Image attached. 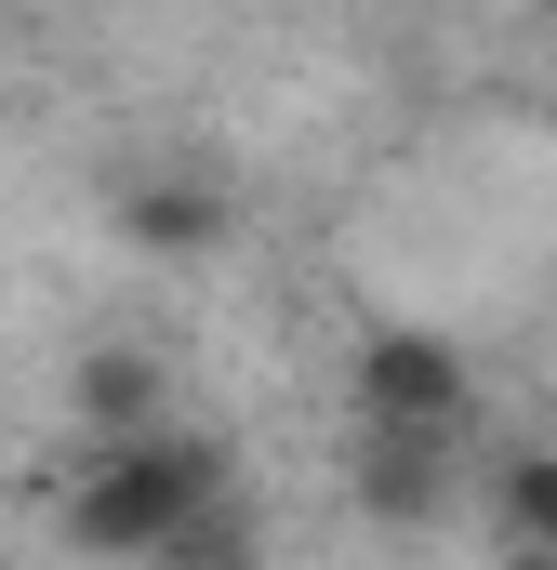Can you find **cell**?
<instances>
[{
  "label": "cell",
  "instance_id": "cell-4",
  "mask_svg": "<svg viewBox=\"0 0 557 570\" xmlns=\"http://www.w3.org/2000/svg\"><path fill=\"white\" fill-rule=\"evenodd\" d=\"M107 226L134 239L146 266H199V253H226V239H240V199H226L213 173H134V186L107 199Z\"/></svg>",
  "mask_w": 557,
  "mask_h": 570
},
{
  "label": "cell",
  "instance_id": "cell-7",
  "mask_svg": "<svg viewBox=\"0 0 557 570\" xmlns=\"http://www.w3.org/2000/svg\"><path fill=\"white\" fill-rule=\"evenodd\" d=\"M146 570H266V531H253V504L226 491V504H199V518H186Z\"/></svg>",
  "mask_w": 557,
  "mask_h": 570
},
{
  "label": "cell",
  "instance_id": "cell-6",
  "mask_svg": "<svg viewBox=\"0 0 557 570\" xmlns=\"http://www.w3.org/2000/svg\"><path fill=\"white\" fill-rule=\"evenodd\" d=\"M478 518H491V544H557V451H491Z\"/></svg>",
  "mask_w": 557,
  "mask_h": 570
},
{
  "label": "cell",
  "instance_id": "cell-8",
  "mask_svg": "<svg viewBox=\"0 0 557 570\" xmlns=\"http://www.w3.org/2000/svg\"><path fill=\"white\" fill-rule=\"evenodd\" d=\"M491 570H557V544H491Z\"/></svg>",
  "mask_w": 557,
  "mask_h": 570
},
{
  "label": "cell",
  "instance_id": "cell-3",
  "mask_svg": "<svg viewBox=\"0 0 557 570\" xmlns=\"http://www.w3.org/2000/svg\"><path fill=\"white\" fill-rule=\"evenodd\" d=\"M465 491V451L451 438H412V425H345V504L372 531H438Z\"/></svg>",
  "mask_w": 557,
  "mask_h": 570
},
{
  "label": "cell",
  "instance_id": "cell-5",
  "mask_svg": "<svg viewBox=\"0 0 557 570\" xmlns=\"http://www.w3.org/2000/svg\"><path fill=\"white\" fill-rule=\"evenodd\" d=\"M67 425L94 438V451L173 425V358H159V345H80V358H67Z\"/></svg>",
  "mask_w": 557,
  "mask_h": 570
},
{
  "label": "cell",
  "instance_id": "cell-1",
  "mask_svg": "<svg viewBox=\"0 0 557 570\" xmlns=\"http://www.w3.org/2000/svg\"><path fill=\"white\" fill-rule=\"evenodd\" d=\"M240 491V451L213 425H146V438H107L94 464H80V491H67V544L94 570H146L199 504H226Z\"/></svg>",
  "mask_w": 557,
  "mask_h": 570
},
{
  "label": "cell",
  "instance_id": "cell-2",
  "mask_svg": "<svg viewBox=\"0 0 557 570\" xmlns=\"http://www.w3.org/2000/svg\"><path fill=\"white\" fill-rule=\"evenodd\" d=\"M345 412L359 425H412V438H465L478 425V358L451 332H412V318H372L345 345Z\"/></svg>",
  "mask_w": 557,
  "mask_h": 570
}]
</instances>
